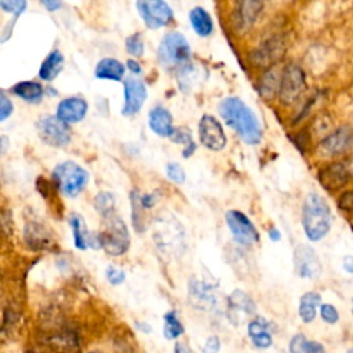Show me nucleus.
Listing matches in <instances>:
<instances>
[{"mask_svg":"<svg viewBox=\"0 0 353 353\" xmlns=\"http://www.w3.org/2000/svg\"><path fill=\"white\" fill-rule=\"evenodd\" d=\"M352 312H353V302H352Z\"/></svg>","mask_w":353,"mask_h":353,"instance_id":"obj_49","label":"nucleus"},{"mask_svg":"<svg viewBox=\"0 0 353 353\" xmlns=\"http://www.w3.org/2000/svg\"><path fill=\"white\" fill-rule=\"evenodd\" d=\"M127 68H128L134 74H139V73L142 72L141 65H139L137 61H134V59H128V61H127Z\"/></svg>","mask_w":353,"mask_h":353,"instance_id":"obj_42","label":"nucleus"},{"mask_svg":"<svg viewBox=\"0 0 353 353\" xmlns=\"http://www.w3.org/2000/svg\"><path fill=\"white\" fill-rule=\"evenodd\" d=\"M148 97L146 85L141 79L127 77L124 80V106L121 113L124 116L137 114L143 106Z\"/></svg>","mask_w":353,"mask_h":353,"instance_id":"obj_12","label":"nucleus"},{"mask_svg":"<svg viewBox=\"0 0 353 353\" xmlns=\"http://www.w3.org/2000/svg\"><path fill=\"white\" fill-rule=\"evenodd\" d=\"M189 21L193 30L200 37H207L214 32V22L203 7H193L189 12Z\"/></svg>","mask_w":353,"mask_h":353,"instance_id":"obj_19","label":"nucleus"},{"mask_svg":"<svg viewBox=\"0 0 353 353\" xmlns=\"http://www.w3.org/2000/svg\"><path fill=\"white\" fill-rule=\"evenodd\" d=\"M331 222V208L325 199L316 192L306 194L302 205V226L306 237L310 241L321 240L330 232Z\"/></svg>","mask_w":353,"mask_h":353,"instance_id":"obj_2","label":"nucleus"},{"mask_svg":"<svg viewBox=\"0 0 353 353\" xmlns=\"http://www.w3.org/2000/svg\"><path fill=\"white\" fill-rule=\"evenodd\" d=\"M305 73L298 65H288L280 74L279 83V95L280 101L285 105L295 102L299 95L305 91Z\"/></svg>","mask_w":353,"mask_h":353,"instance_id":"obj_7","label":"nucleus"},{"mask_svg":"<svg viewBox=\"0 0 353 353\" xmlns=\"http://www.w3.org/2000/svg\"><path fill=\"white\" fill-rule=\"evenodd\" d=\"M200 142L210 150H222L226 146V135L221 123L211 114H204L199 123Z\"/></svg>","mask_w":353,"mask_h":353,"instance_id":"obj_11","label":"nucleus"},{"mask_svg":"<svg viewBox=\"0 0 353 353\" xmlns=\"http://www.w3.org/2000/svg\"><path fill=\"white\" fill-rule=\"evenodd\" d=\"M95 76L102 80L120 81L124 76V65L114 58H103L95 68Z\"/></svg>","mask_w":353,"mask_h":353,"instance_id":"obj_21","label":"nucleus"},{"mask_svg":"<svg viewBox=\"0 0 353 353\" xmlns=\"http://www.w3.org/2000/svg\"><path fill=\"white\" fill-rule=\"evenodd\" d=\"M353 148V130L350 127H342L330 134L320 145L319 152L323 156L342 154Z\"/></svg>","mask_w":353,"mask_h":353,"instance_id":"obj_13","label":"nucleus"},{"mask_svg":"<svg viewBox=\"0 0 353 353\" xmlns=\"http://www.w3.org/2000/svg\"><path fill=\"white\" fill-rule=\"evenodd\" d=\"M106 279H108V281L110 284L119 285V284H121L125 280V273L123 270L114 268V266H109L106 269Z\"/></svg>","mask_w":353,"mask_h":353,"instance_id":"obj_37","label":"nucleus"},{"mask_svg":"<svg viewBox=\"0 0 353 353\" xmlns=\"http://www.w3.org/2000/svg\"><path fill=\"white\" fill-rule=\"evenodd\" d=\"M320 314H321V319L328 324H334L339 319L338 310L330 303H324L320 306Z\"/></svg>","mask_w":353,"mask_h":353,"instance_id":"obj_35","label":"nucleus"},{"mask_svg":"<svg viewBox=\"0 0 353 353\" xmlns=\"http://www.w3.org/2000/svg\"><path fill=\"white\" fill-rule=\"evenodd\" d=\"M305 335H295L291 341H290V353H305L303 352V346H305Z\"/></svg>","mask_w":353,"mask_h":353,"instance_id":"obj_39","label":"nucleus"},{"mask_svg":"<svg viewBox=\"0 0 353 353\" xmlns=\"http://www.w3.org/2000/svg\"><path fill=\"white\" fill-rule=\"evenodd\" d=\"M228 309H229L230 319H233V316H237V313L254 314L255 303L245 292L236 290L228 298Z\"/></svg>","mask_w":353,"mask_h":353,"instance_id":"obj_20","label":"nucleus"},{"mask_svg":"<svg viewBox=\"0 0 353 353\" xmlns=\"http://www.w3.org/2000/svg\"><path fill=\"white\" fill-rule=\"evenodd\" d=\"M218 112L223 121L233 128L248 145L261 142L262 131L255 113L237 97L223 98L218 105Z\"/></svg>","mask_w":353,"mask_h":353,"instance_id":"obj_1","label":"nucleus"},{"mask_svg":"<svg viewBox=\"0 0 353 353\" xmlns=\"http://www.w3.org/2000/svg\"><path fill=\"white\" fill-rule=\"evenodd\" d=\"M36 127L40 139L50 146L61 148L70 142V130L57 116H44L39 119Z\"/></svg>","mask_w":353,"mask_h":353,"instance_id":"obj_9","label":"nucleus"},{"mask_svg":"<svg viewBox=\"0 0 353 353\" xmlns=\"http://www.w3.org/2000/svg\"><path fill=\"white\" fill-rule=\"evenodd\" d=\"M280 80H277V76H276V70H269L268 73H265L263 79L261 80V94L263 97H272L273 92L277 90V85H279Z\"/></svg>","mask_w":353,"mask_h":353,"instance_id":"obj_29","label":"nucleus"},{"mask_svg":"<svg viewBox=\"0 0 353 353\" xmlns=\"http://www.w3.org/2000/svg\"><path fill=\"white\" fill-rule=\"evenodd\" d=\"M8 146V139L4 135H0V157L4 154V152L7 150Z\"/></svg>","mask_w":353,"mask_h":353,"instance_id":"obj_46","label":"nucleus"},{"mask_svg":"<svg viewBox=\"0 0 353 353\" xmlns=\"http://www.w3.org/2000/svg\"><path fill=\"white\" fill-rule=\"evenodd\" d=\"M175 353H190L188 347L183 343H176L175 345Z\"/></svg>","mask_w":353,"mask_h":353,"instance_id":"obj_47","label":"nucleus"},{"mask_svg":"<svg viewBox=\"0 0 353 353\" xmlns=\"http://www.w3.org/2000/svg\"><path fill=\"white\" fill-rule=\"evenodd\" d=\"M183 332V325L179 321L176 313L174 310L168 312L164 316V336L167 339H175Z\"/></svg>","mask_w":353,"mask_h":353,"instance_id":"obj_27","label":"nucleus"},{"mask_svg":"<svg viewBox=\"0 0 353 353\" xmlns=\"http://www.w3.org/2000/svg\"><path fill=\"white\" fill-rule=\"evenodd\" d=\"M303 352L305 353H325L323 345L317 341H305V346H303Z\"/></svg>","mask_w":353,"mask_h":353,"instance_id":"obj_41","label":"nucleus"},{"mask_svg":"<svg viewBox=\"0 0 353 353\" xmlns=\"http://www.w3.org/2000/svg\"><path fill=\"white\" fill-rule=\"evenodd\" d=\"M88 110L87 102L80 97H70L62 99L57 108V117L66 123H77L84 119Z\"/></svg>","mask_w":353,"mask_h":353,"instance_id":"obj_15","label":"nucleus"},{"mask_svg":"<svg viewBox=\"0 0 353 353\" xmlns=\"http://www.w3.org/2000/svg\"><path fill=\"white\" fill-rule=\"evenodd\" d=\"M221 347V341L218 336L211 335L208 336V339L205 341V345L203 347V353H218Z\"/></svg>","mask_w":353,"mask_h":353,"instance_id":"obj_40","label":"nucleus"},{"mask_svg":"<svg viewBox=\"0 0 353 353\" xmlns=\"http://www.w3.org/2000/svg\"><path fill=\"white\" fill-rule=\"evenodd\" d=\"M343 269L347 273H353V256L352 255H346L343 258Z\"/></svg>","mask_w":353,"mask_h":353,"instance_id":"obj_44","label":"nucleus"},{"mask_svg":"<svg viewBox=\"0 0 353 353\" xmlns=\"http://www.w3.org/2000/svg\"><path fill=\"white\" fill-rule=\"evenodd\" d=\"M320 303H321L320 294H317L314 291L303 294L299 301V316H301L302 321L310 323L312 320H314L316 310L320 306Z\"/></svg>","mask_w":353,"mask_h":353,"instance_id":"obj_23","label":"nucleus"},{"mask_svg":"<svg viewBox=\"0 0 353 353\" xmlns=\"http://www.w3.org/2000/svg\"><path fill=\"white\" fill-rule=\"evenodd\" d=\"M170 139L175 143H179V145H183V149L185 148H189V146H193L196 145L192 139V135H190V131L188 128H183V127H176L172 130L171 135H170Z\"/></svg>","mask_w":353,"mask_h":353,"instance_id":"obj_30","label":"nucleus"},{"mask_svg":"<svg viewBox=\"0 0 353 353\" xmlns=\"http://www.w3.org/2000/svg\"><path fill=\"white\" fill-rule=\"evenodd\" d=\"M99 247L109 255H123L130 247V233L123 219L114 214L106 216L105 230L98 234Z\"/></svg>","mask_w":353,"mask_h":353,"instance_id":"obj_4","label":"nucleus"},{"mask_svg":"<svg viewBox=\"0 0 353 353\" xmlns=\"http://www.w3.org/2000/svg\"><path fill=\"white\" fill-rule=\"evenodd\" d=\"M352 174H353V163L342 161L325 168L324 174L320 175V181L323 185H327L330 188H338L346 183Z\"/></svg>","mask_w":353,"mask_h":353,"instance_id":"obj_16","label":"nucleus"},{"mask_svg":"<svg viewBox=\"0 0 353 353\" xmlns=\"http://www.w3.org/2000/svg\"><path fill=\"white\" fill-rule=\"evenodd\" d=\"M251 341H252V343H254L256 347H259V349H266V347H269V346L272 345V342H273L270 332H262V334H259V335L251 338Z\"/></svg>","mask_w":353,"mask_h":353,"instance_id":"obj_38","label":"nucleus"},{"mask_svg":"<svg viewBox=\"0 0 353 353\" xmlns=\"http://www.w3.org/2000/svg\"><path fill=\"white\" fill-rule=\"evenodd\" d=\"M268 236H269V239H270L272 241H274V243H277V241L281 240V233H280L279 229L274 228V226H272V228L268 230Z\"/></svg>","mask_w":353,"mask_h":353,"instance_id":"obj_43","label":"nucleus"},{"mask_svg":"<svg viewBox=\"0 0 353 353\" xmlns=\"http://www.w3.org/2000/svg\"><path fill=\"white\" fill-rule=\"evenodd\" d=\"M0 8H3L6 12H11L14 15H19L26 8V1L21 0H6L0 1Z\"/></svg>","mask_w":353,"mask_h":353,"instance_id":"obj_34","label":"nucleus"},{"mask_svg":"<svg viewBox=\"0 0 353 353\" xmlns=\"http://www.w3.org/2000/svg\"><path fill=\"white\" fill-rule=\"evenodd\" d=\"M226 225L234 241L243 247H251L259 241V233L247 215L237 210H229L225 214Z\"/></svg>","mask_w":353,"mask_h":353,"instance_id":"obj_6","label":"nucleus"},{"mask_svg":"<svg viewBox=\"0 0 353 353\" xmlns=\"http://www.w3.org/2000/svg\"><path fill=\"white\" fill-rule=\"evenodd\" d=\"M70 226L73 229V237H74V245L80 250H85L88 247H94V248H99V240H98V234H92L88 232V229L85 228L84 219L77 215L73 214L70 216Z\"/></svg>","mask_w":353,"mask_h":353,"instance_id":"obj_18","label":"nucleus"},{"mask_svg":"<svg viewBox=\"0 0 353 353\" xmlns=\"http://www.w3.org/2000/svg\"><path fill=\"white\" fill-rule=\"evenodd\" d=\"M12 91L28 102H39L43 97V87L36 81H21L12 87Z\"/></svg>","mask_w":353,"mask_h":353,"instance_id":"obj_25","label":"nucleus"},{"mask_svg":"<svg viewBox=\"0 0 353 353\" xmlns=\"http://www.w3.org/2000/svg\"><path fill=\"white\" fill-rule=\"evenodd\" d=\"M148 124H149L150 130L159 137H168L170 138V135L174 130L172 116L163 106H156L149 112Z\"/></svg>","mask_w":353,"mask_h":353,"instance_id":"obj_17","label":"nucleus"},{"mask_svg":"<svg viewBox=\"0 0 353 353\" xmlns=\"http://www.w3.org/2000/svg\"><path fill=\"white\" fill-rule=\"evenodd\" d=\"M165 174H167V176H168L171 181H174V182L178 183V185L183 183L185 179H186V174H185L183 168H182L178 163H175V161L168 163V164L165 165Z\"/></svg>","mask_w":353,"mask_h":353,"instance_id":"obj_32","label":"nucleus"},{"mask_svg":"<svg viewBox=\"0 0 353 353\" xmlns=\"http://www.w3.org/2000/svg\"><path fill=\"white\" fill-rule=\"evenodd\" d=\"M63 55L59 51H52L41 63L39 76L46 81L54 80L63 68Z\"/></svg>","mask_w":353,"mask_h":353,"instance_id":"obj_22","label":"nucleus"},{"mask_svg":"<svg viewBox=\"0 0 353 353\" xmlns=\"http://www.w3.org/2000/svg\"><path fill=\"white\" fill-rule=\"evenodd\" d=\"M294 270L302 279H319L321 274V262L317 252L307 244H299L294 250Z\"/></svg>","mask_w":353,"mask_h":353,"instance_id":"obj_10","label":"nucleus"},{"mask_svg":"<svg viewBox=\"0 0 353 353\" xmlns=\"http://www.w3.org/2000/svg\"><path fill=\"white\" fill-rule=\"evenodd\" d=\"M137 10L145 25L150 29L164 28L174 19L172 8L163 0L137 1Z\"/></svg>","mask_w":353,"mask_h":353,"instance_id":"obj_8","label":"nucleus"},{"mask_svg":"<svg viewBox=\"0 0 353 353\" xmlns=\"http://www.w3.org/2000/svg\"><path fill=\"white\" fill-rule=\"evenodd\" d=\"M347 353H353V349H350V350H347Z\"/></svg>","mask_w":353,"mask_h":353,"instance_id":"obj_48","label":"nucleus"},{"mask_svg":"<svg viewBox=\"0 0 353 353\" xmlns=\"http://www.w3.org/2000/svg\"><path fill=\"white\" fill-rule=\"evenodd\" d=\"M12 109H14V106H12L11 99L6 95V92H3L0 90V123L11 116Z\"/></svg>","mask_w":353,"mask_h":353,"instance_id":"obj_36","label":"nucleus"},{"mask_svg":"<svg viewBox=\"0 0 353 353\" xmlns=\"http://www.w3.org/2000/svg\"><path fill=\"white\" fill-rule=\"evenodd\" d=\"M269 330H270V323L266 321L263 317H256L255 320L250 321L247 327L250 338H254L262 332H269Z\"/></svg>","mask_w":353,"mask_h":353,"instance_id":"obj_33","label":"nucleus"},{"mask_svg":"<svg viewBox=\"0 0 353 353\" xmlns=\"http://www.w3.org/2000/svg\"><path fill=\"white\" fill-rule=\"evenodd\" d=\"M52 178L63 194L76 197L88 183V172L73 161L58 164L52 171Z\"/></svg>","mask_w":353,"mask_h":353,"instance_id":"obj_5","label":"nucleus"},{"mask_svg":"<svg viewBox=\"0 0 353 353\" xmlns=\"http://www.w3.org/2000/svg\"><path fill=\"white\" fill-rule=\"evenodd\" d=\"M94 205L99 214H102L103 216H109L113 214L114 210V197L108 192H101L97 194Z\"/></svg>","mask_w":353,"mask_h":353,"instance_id":"obj_28","label":"nucleus"},{"mask_svg":"<svg viewBox=\"0 0 353 353\" xmlns=\"http://www.w3.org/2000/svg\"><path fill=\"white\" fill-rule=\"evenodd\" d=\"M192 55V50L186 37L179 32H170L163 36L159 48V62L165 66H183Z\"/></svg>","mask_w":353,"mask_h":353,"instance_id":"obj_3","label":"nucleus"},{"mask_svg":"<svg viewBox=\"0 0 353 353\" xmlns=\"http://www.w3.org/2000/svg\"><path fill=\"white\" fill-rule=\"evenodd\" d=\"M125 48L127 51L134 55V57H141L143 55L145 51V46H143V40L142 36L139 33H134L131 36L127 37L125 40Z\"/></svg>","mask_w":353,"mask_h":353,"instance_id":"obj_31","label":"nucleus"},{"mask_svg":"<svg viewBox=\"0 0 353 353\" xmlns=\"http://www.w3.org/2000/svg\"><path fill=\"white\" fill-rule=\"evenodd\" d=\"M41 4L48 10V11H55L57 8H59L62 4L61 1H47V0H43Z\"/></svg>","mask_w":353,"mask_h":353,"instance_id":"obj_45","label":"nucleus"},{"mask_svg":"<svg viewBox=\"0 0 353 353\" xmlns=\"http://www.w3.org/2000/svg\"><path fill=\"white\" fill-rule=\"evenodd\" d=\"M281 54H283L281 43L270 40V41L265 43L261 48H258V51L254 54V58L256 59L258 63L266 65V63L273 62L274 59H277Z\"/></svg>","mask_w":353,"mask_h":353,"instance_id":"obj_26","label":"nucleus"},{"mask_svg":"<svg viewBox=\"0 0 353 353\" xmlns=\"http://www.w3.org/2000/svg\"><path fill=\"white\" fill-rule=\"evenodd\" d=\"M262 7V3L259 1H243L239 4V11H237V15H239V21H237V26L239 28H243V29H248L256 15L259 14V10Z\"/></svg>","mask_w":353,"mask_h":353,"instance_id":"obj_24","label":"nucleus"},{"mask_svg":"<svg viewBox=\"0 0 353 353\" xmlns=\"http://www.w3.org/2000/svg\"><path fill=\"white\" fill-rule=\"evenodd\" d=\"M215 287L204 280L192 277L188 284L189 298L193 305L201 309H210L216 303V296L214 294Z\"/></svg>","mask_w":353,"mask_h":353,"instance_id":"obj_14","label":"nucleus"}]
</instances>
